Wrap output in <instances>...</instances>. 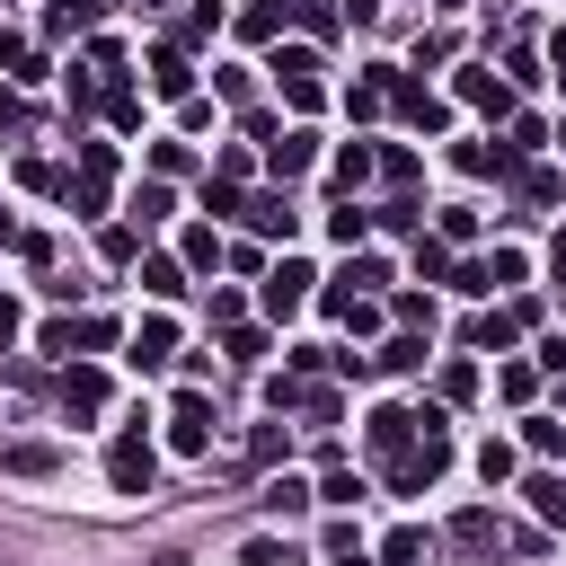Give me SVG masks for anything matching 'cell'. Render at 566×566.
Instances as JSON below:
<instances>
[{
	"label": "cell",
	"instance_id": "1",
	"mask_svg": "<svg viewBox=\"0 0 566 566\" xmlns=\"http://www.w3.org/2000/svg\"><path fill=\"white\" fill-rule=\"evenodd\" d=\"M442 469H451V424H442V407H424V433H416L407 460H389V486H398V495H424Z\"/></svg>",
	"mask_w": 566,
	"mask_h": 566
},
{
	"label": "cell",
	"instance_id": "2",
	"mask_svg": "<svg viewBox=\"0 0 566 566\" xmlns=\"http://www.w3.org/2000/svg\"><path fill=\"white\" fill-rule=\"evenodd\" d=\"M71 212H106L115 203V142H80V168L62 177Z\"/></svg>",
	"mask_w": 566,
	"mask_h": 566
},
{
	"label": "cell",
	"instance_id": "3",
	"mask_svg": "<svg viewBox=\"0 0 566 566\" xmlns=\"http://www.w3.org/2000/svg\"><path fill=\"white\" fill-rule=\"evenodd\" d=\"M150 478H159V451L142 442V424L115 433V442H106V486H115V495H150Z\"/></svg>",
	"mask_w": 566,
	"mask_h": 566
},
{
	"label": "cell",
	"instance_id": "4",
	"mask_svg": "<svg viewBox=\"0 0 566 566\" xmlns=\"http://www.w3.org/2000/svg\"><path fill=\"white\" fill-rule=\"evenodd\" d=\"M389 106H398V124H416V133H451V106H442L416 71H389Z\"/></svg>",
	"mask_w": 566,
	"mask_h": 566
},
{
	"label": "cell",
	"instance_id": "5",
	"mask_svg": "<svg viewBox=\"0 0 566 566\" xmlns=\"http://www.w3.org/2000/svg\"><path fill=\"white\" fill-rule=\"evenodd\" d=\"M274 80H283V106H292V115H318V97H327V88H318V53H310V44L274 53Z\"/></svg>",
	"mask_w": 566,
	"mask_h": 566
},
{
	"label": "cell",
	"instance_id": "6",
	"mask_svg": "<svg viewBox=\"0 0 566 566\" xmlns=\"http://www.w3.org/2000/svg\"><path fill=\"white\" fill-rule=\"evenodd\" d=\"M451 88H460V97H469L478 115H495V124H513V80H495L486 62H460V71H451Z\"/></svg>",
	"mask_w": 566,
	"mask_h": 566
},
{
	"label": "cell",
	"instance_id": "7",
	"mask_svg": "<svg viewBox=\"0 0 566 566\" xmlns=\"http://www.w3.org/2000/svg\"><path fill=\"white\" fill-rule=\"evenodd\" d=\"M310 283H318V274H310L301 256H283V265H265V283H256V301H265V318H292V310L310 301Z\"/></svg>",
	"mask_w": 566,
	"mask_h": 566
},
{
	"label": "cell",
	"instance_id": "8",
	"mask_svg": "<svg viewBox=\"0 0 566 566\" xmlns=\"http://www.w3.org/2000/svg\"><path fill=\"white\" fill-rule=\"evenodd\" d=\"M168 442L195 460V451H212V398L203 389H177V407H168Z\"/></svg>",
	"mask_w": 566,
	"mask_h": 566
},
{
	"label": "cell",
	"instance_id": "9",
	"mask_svg": "<svg viewBox=\"0 0 566 566\" xmlns=\"http://www.w3.org/2000/svg\"><path fill=\"white\" fill-rule=\"evenodd\" d=\"M150 97H195V53L186 44H150Z\"/></svg>",
	"mask_w": 566,
	"mask_h": 566
},
{
	"label": "cell",
	"instance_id": "10",
	"mask_svg": "<svg viewBox=\"0 0 566 566\" xmlns=\"http://www.w3.org/2000/svg\"><path fill=\"white\" fill-rule=\"evenodd\" d=\"M416 433H424V407H380V416H371V451H380V460H407Z\"/></svg>",
	"mask_w": 566,
	"mask_h": 566
},
{
	"label": "cell",
	"instance_id": "11",
	"mask_svg": "<svg viewBox=\"0 0 566 566\" xmlns=\"http://www.w3.org/2000/svg\"><path fill=\"white\" fill-rule=\"evenodd\" d=\"M265 168H274V177H310V168H318V133H310V124L274 133V142H265Z\"/></svg>",
	"mask_w": 566,
	"mask_h": 566
},
{
	"label": "cell",
	"instance_id": "12",
	"mask_svg": "<svg viewBox=\"0 0 566 566\" xmlns=\"http://www.w3.org/2000/svg\"><path fill=\"white\" fill-rule=\"evenodd\" d=\"M531 318H539L531 301H522V310H478V318H469V345H478V354H504V345H513Z\"/></svg>",
	"mask_w": 566,
	"mask_h": 566
},
{
	"label": "cell",
	"instance_id": "13",
	"mask_svg": "<svg viewBox=\"0 0 566 566\" xmlns=\"http://www.w3.org/2000/svg\"><path fill=\"white\" fill-rule=\"evenodd\" d=\"M53 389H62V416H97V407H106V371H97V363H62Z\"/></svg>",
	"mask_w": 566,
	"mask_h": 566
},
{
	"label": "cell",
	"instance_id": "14",
	"mask_svg": "<svg viewBox=\"0 0 566 566\" xmlns=\"http://www.w3.org/2000/svg\"><path fill=\"white\" fill-rule=\"evenodd\" d=\"M239 221H248L256 239H283V248H292V230H301V212H292L283 195H248V203H239Z\"/></svg>",
	"mask_w": 566,
	"mask_h": 566
},
{
	"label": "cell",
	"instance_id": "15",
	"mask_svg": "<svg viewBox=\"0 0 566 566\" xmlns=\"http://www.w3.org/2000/svg\"><path fill=\"white\" fill-rule=\"evenodd\" d=\"M106 18V0H44V44H62V35H88Z\"/></svg>",
	"mask_w": 566,
	"mask_h": 566
},
{
	"label": "cell",
	"instance_id": "16",
	"mask_svg": "<svg viewBox=\"0 0 566 566\" xmlns=\"http://www.w3.org/2000/svg\"><path fill=\"white\" fill-rule=\"evenodd\" d=\"M451 168H460V177H513L504 142H451Z\"/></svg>",
	"mask_w": 566,
	"mask_h": 566
},
{
	"label": "cell",
	"instance_id": "17",
	"mask_svg": "<svg viewBox=\"0 0 566 566\" xmlns=\"http://www.w3.org/2000/svg\"><path fill=\"white\" fill-rule=\"evenodd\" d=\"M168 354H177V327H168V318H159V310H150V318H142V327H133V363H142V371H159V363H168Z\"/></svg>",
	"mask_w": 566,
	"mask_h": 566
},
{
	"label": "cell",
	"instance_id": "18",
	"mask_svg": "<svg viewBox=\"0 0 566 566\" xmlns=\"http://www.w3.org/2000/svg\"><path fill=\"white\" fill-rule=\"evenodd\" d=\"M0 80H9V88H27V80H44V53H35L27 35H9V27H0Z\"/></svg>",
	"mask_w": 566,
	"mask_h": 566
},
{
	"label": "cell",
	"instance_id": "19",
	"mask_svg": "<svg viewBox=\"0 0 566 566\" xmlns=\"http://www.w3.org/2000/svg\"><path fill=\"white\" fill-rule=\"evenodd\" d=\"M371 168H380V150H371V142H345V150L327 159V177H336L345 195H363V177H371Z\"/></svg>",
	"mask_w": 566,
	"mask_h": 566
},
{
	"label": "cell",
	"instance_id": "20",
	"mask_svg": "<svg viewBox=\"0 0 566 566\" xmlns=\"http://www.w3.org/2000/svg\"><path fill=\"white\" fill-rule=\"evenodd\" d=\"M0 469H9V478H53V469H62V451H53V442H9V451H0Z\"/></svg>",
	"mask_w": 566,
	"mask_h": 566
},
{
	"label": "cell",
	"instance_id": "21",
	"mask_svg": "<svg viewBox=\"0 0 566 566\" xmlns=\"http://www.w3.org/2000/svg\"><path fill=\"white\" fill-rule=\"evenodd\" d=\"M424 557H433V531H416V522H398L380 539V566H424Z\"/></svg>",
	"mask_w": 566,
	"mask_h": 566
},
{
	"label": "cell",
	"instance_id": "22",
	"mask_svg": "<svg viewBox=\"0 0 566 566\" xmlns=\"http://www.w3.org/2000/svg\"><path fill=\"white\" fill-rule=\"evenodd\" d=\"M212 27H221V0H195V9L177 18V35H168V44H186V53H195V44H212Z\"/></svg>",
	"mask_w": 566,
	"mask_h": 566
},
{
	"label": "cell",
	"instance_id": "23",
	"mask_svg": "<svg viewBox=\"0 0 566 566\" xmlns=\"http://www.w3.org/2000/svg\"><path fill=\"white\" fill-rule=\"evenodd\" d=\"M345 106H354V124H363V115H380V106H389V62H380V71H363V80L345 88Z\"/></svg>",
	"mask_w": 566,
	"mask_h": 566
},
{
	"label": "cell",
	"instance_id": "24",
	"mask_svg": "<svg viewBox=\"0 0 566 566\" xmlns=\"http://www.w3.org/2000/svg\"><path fill=\"white\" fill-rule=\"evenodd\" d=\"M168 212H177V195H168V177H142V186H133V221L150 230V221H168Z\"/></svg>",
	"mask_w": 566,
	"mask_h": 566
},
{
	"label": "cell",
	"instance_id": "25",
	"mask_svg": "<svg viewBox=\"0 0 566 566\" xmlns=\"http://www.w3.org/2000/svg\"><path fill=\"white\" fill-rule=\"evenodd\" d=\"M221 256H230V248H221V230H212V221H195V230H186V248H177V265H203V274H212Z\"/></svg>",
	"mask_w": 566,
	"mask_h": 566
},
{
	"label": "cell",
	"instance_id": "26",
	"mask_svg": "<svg viewBox=\"0 0 566 566\" xmlns=\"http://www.w3.org/2000/svg\"><path fill=\"white\" fill-rule=\"evenodd\" d=\"M142 292H150V301H177V292H186V265H177V256H142Z\"/></svg>",
	"mask_w": 566,
	"mask_h": 566
},
{
	"label": "cell",
	"instance_id": "27",
	"mask_svg": "<svg viewBox=\"0 0 566 566\" xmlns=\"http://www.w3.org/2000/svg\"><path fill=\"white\" fill-rule=\"evenodd\" d=\"M371 371H424V336L407 327V336H389L380 354H371Z\"/></svg>",
	"mask_w": 566,
	"mask_h": 566
},
{
	"label": "cell",
	"instance_id": "28",
	"mask_svg": "<svg viewBox=\"0 0 566 566\" xmlns=\"http://www.w3.org/2000/svg\"><path fill=\"white\" fill-rule=\"evenodd\" d=\"M363 230H371V212H363V203H336V212H327V239H336L345 256L363 248Z\"/></svg>",
	"mask_w": 566,
	"mask_h": 566
},
{
	"label": "cell",
	"instance_id": "29",
	"mask_svg": "<svg viewBox=\"0 0 566 566\" xmlns=\"http://www.w3.org/2000/svg\"><path fill=\"white\" fill-rule=\"evenodd\" d=\"M336 283H345V292H380V283H389V265H380V256H371V248H354V256H345V274H336Z\"/></svg>",
	"mask_w": 566,
	"mask_h": 566
},
{
	"label": "cell",
	"instance_id": "30",
	"mask_svg": "<svg viewBox=\"0 0 566 566\" xmlns=\"http://www.w3.org/2000/svg\"><path fill=\"white\" fill-rule=\"evenodd\" d=\"M283 18H292L283 0H248V9H239V35H248V44H265V35L283 27Z\"/></svg>",
	"mask_w": 566,
	"mask_h": 566
},
{
	"label": "cell",
	"instance_id": "31",
	"mask_svg": "<svg viewBox=\"0 0 566 566\" xmlns=\"http://www.w3.org/2000/svg\"><path fill=\"white\" fill-rule=\"evenodd\" d=\"M522 495H531V513H539V522H566V478H548V469H539Z\"/></svg>",
	"mask_w": 566,
	"mask_h": 566
},
{
	"label": "cell",
	"instance_id": "32",
	"mask_svg": "<svg viewBox=\"0 0 566 566\" xmlns=\"http://www.w3.org/2000/svg\"><path fill=\"white\" fill-rule=\"evenodd\" d=\"M97 256H106V265H133V256H142V230H133V221L97 230Z\"/></svg>",
	"mask_w": 566,
	"mask_h": 566
},
{
	"label": "cell",
	"instance_id": "33",
	"mask_svg": "<svg viewBox=\"0 0 566 566\" xmlns=\"http://www.w3.org/2000/svg\"><path fill=\"white\" fill-rule=\"evenodd\" d=\"M416 283H451V248L416 230Z\"/></svg>",
	"mask_w": 566,
	"mask_h": 566
},
{
	"label": "cell",
	"instance_id": "34",
	"mask_svg": "<svg viewBox=\"0 0 566 566\" xmlns=\"http://www.w3.org/2000/svg\"><path fill=\"white\" fill-rule=\"evenodd\" d=\"M354 495H363V478H354L345 460H327V478H318V504H336V513H345Z\"/></svg>",
	"mask_w": 566,
	"mask_h": 566
},
{
	"label": "cell",
	"instance_id": "35",
	"mask_svg": "<svg viewBox=\"0 0 566 566\" xmlns=\"http://www.w3.org/2000/svg\"><path fill=\"white\" fill-rule=\"evenodd\" d=\"M265 504L292 522V513H310V504H318V486H301V478H274V486H265Z\"/></svg>",
	"mask_w": 566,
	"mask_h": 566
},
{
	"label": "cell",
	"instance_id": "36",
	"mask_svg": "<svg viewBox=\"0 0 566 566\" xmlns=\"http://www.w3.org/2000/svg\"><path fill=\"white\" fill-rule=\"evenodd\" d=\"M522 433H531V451H539V460H566V416H531Z\"/></svg>",
	"mask_w": 566,
	"mask_h": 566
},
{
	"label": "cell",
	"instance_id": "37",
	"mask_svg": "<svg viewBox=\"0 0 566 566\" xmlns=\"http://www.w3.org/2000/svg\"><path fill=\"white\" fill-rule=\"evenodd\" d=\"M106 115H115V124H142V88H133V80H124V71H115V80H106Z\"/></svg>",
	"mask_w": 566,
	"mask_h": 566
},
{
	"label": "cell",
	"instance_id": "38",
	"mask_svg": "<svg viewBox=\"0 0 566 566\" xmlns=\"http://www.w3.org/2000/svg\"><path fill=\"white\" fill-rule=\"evenodd\" d=\"M557 195H566V186H557V168H522V203H531V212H548Z\"/></svg>",
	"mask_w": 566,
	"mask_h": 566
},
{
	"label": "cell",
	"instance_id": "39",
	"mask_svg": "<svg viewBox=\"0 0 566 566\" xmlns=\"http://www.w3.org/2000/svg\"><path fill=\"white\" fill-rule=\"evenodd\" d=\"M371 221H380V230H424V203H416V195H389Z\"/></svg>",
	"mask_w": 566,
	"mask_h": 566
},
{
	"label": "cell",
	"instance_id": "40",
	"mask_svg": "<svg viewBox=\"0 0 566 566\" xmlns=\"http://www.w3.org/2000/svg\"><path fill=\"white\" fill-rule=\"evenodd\" d=\"M239 460H248V469H274V460H283V424H256V433H248V451H239Z\"/></svg>",
	"mask_w": 566,
	"mask_h": 566
},
{
	"label": "cell",
	"instance_id": "41",
	"mask_svg": "<svg viewBox=\"0 0 566 566\" xmlns=\"http://www.w3.org/2000/svg\"><path fill=\"white\" fill-rule=\"evenodd\" d=\"M451 539H460V548H495L504 531H495V513H460V522H451Z\"/></svg>",
	"mask_w": 566,
	"mask_h": 566
},
{
	"label": "cell",
	"instance_id": "42",
	"mask_svg": "<svg viewBox=\"0 0 566 566\" xmlns=\"http://www.w3.org/2000/svg\"><path fill=\"white\" fill-rule=\"evenodd\" d=\"M186 168H195L186 142H150V177H186Z\"/></svg>",
	"mask_w": 566,
	"mask_h": 566
},
{
	"label": "cell",
	"instance_id": "43",
	"mask_svg": "<svg viewBox=\"0 0 566 566\" xmlns=\"http://www.w3.org/2000/svg\"><path fill=\"white\" fill-rule=\"evenodd\" d=\"M380 177L407 195V186H416V150H407V142H389V150H380Z\"/></svg>",
	"mask_w": 566,
	"mask_h": 566
},
{
	"label": "cell",
	"instance_id": "44",
	"mask_svg": "<svg viewBox=\"0 0 566 566\" xmlns=\"http://www.w3.org/2000/svg\"><path fill=\"white\" fill-rule=\"evenodd\" d=\"M221 354H230V363H256V354H265V327H221Z\"/></svg>",
	"mask_w": 566,
	"mask_h": 566
},
{
	"label": "cell",
	"instance_id": "45",
	"mask_svg": "<svg viewBox=\"0 0 566 566\" xmlns=\"http://www.w3.org/2000/svg\"><path fill=\"white\" fill-rule=\"evenodd\" d=\"M327 557H336V566H363V531H354V522H327Z\"/></svg>",
	"mask_w": 566,
	"mask_h": 566
},
{
	"label": "cell",
	"instance_id": "46",
	"mask_svg": "<svg viewBox=\"0 0 566 566\" xmlns=\"http://www.w3.org/2000/svg\"><path fill=\"white\" fill-rule=\"evenodd\" d=\"M27 124H35V115H27V97H18V88H9V80H0V142H18V133H27Z\"/></svg>",
	"mask_w": 566,
	"mask_h": 566
},
{
	"label": "cell",
	"instance_id": "47",
	"mask_svg": "<svg viewBox=\"0 0 566 566\" xmlns=\"http://www.w3.org/2000/svg\"><path fill=\"white\" fill-rule=\"evenodd\" d=\"M495 389H504V398H513V407H522V398H531V389H539V371H531V363H504V371H495Z\"/></svg>",
	"mask_w": 566,
	"mask_h": 566
},
{
	"label": "cell",
	"instance_id": "48",
	"mask_svg": "<svg viewBox=\"0 0 566 566\" xmlns=\"http://www.w3.org/2000/svg\"><path fill=\"white\" fill-rule=\"evenodd\" d=\"M478 478L504 486V478H513V442H486V451H478Z\"/></svg>",
	"mask_w": 566,
	"mask_h": 566
},
{
	"label": "cell",
	"instance_id": "49",
	"mask_svg": "<svg viewBox=\"0 0 566 566\" xmlns=\"http://www.w3.org/2000/svg\"><path fill=\"white\" fill-rule=\"evenodd\" d=\"M212 177H221V186H248V142H230V150L212 159Z\"/></svg>",
	"mask_w": 566,
	"mask_h": 566
},
{
	"label": "cell",
	"instance_id": "50",
	"mask_svg": "<svg viewBox=\"0 0 566 566\" xmlns=\"http://www.w3.org/2000/svg\"><path fill=\"white\" fill-rule=\"evenodd\" d=\"M433 239H442V248H469V239H478V212H442V230H433Z\"/></svg>",
	"mask_w": 566,
	"mask_h": 566
},
{
	"label": "cell",
	"instance_id": "51",
	"mask_svg": "<svg viewBox=\"0 0 566 566\" xmlns=\"http://www.w3.org/2000/svg\"><path fill=\"white\" fill-rule=\"evenodd\" d=\"M451 292H495V274H486V256H469V265H451Z\"/></svg>",
	"mask_w": 566,
	"mask_h": 566
},
{
	"label": "cell",
	"instance_id": "52",
	"mask_svg": "<svg viewBox=\"0 0 566 566\" xmlns=\"http://www.w3.org/2000/svg\"><path fill=\"white\" fill-rule=\"evenodd\" d=\"M398 318H407L416 336H433V301H424V292H398Z\"/></svg>",
	"mask_w": 566,
	"mask_h": 566
},
{
	"label": "cell",
	"instance_id": "53",
	"mask_svg": "<svg viewBox=\"0 0 566 566\" xmlns=\"http://www.w3.org/2000/svg\"><path fill=\"white\" fill-rule=\"evenodd\" d=\"M239 203H248L239 186H221V177H203V212H239Z\"/></svg>",
	"mask_w": 566,
	"mask_h": 566
},
{
	"label": "cell",
	"instance_id": "54",
	"mask_svg": "<svg viewBox=\"0 0 566 566\" xmlns=\"http://www.w3.org/2000/svg\"><path fill=\"white\" fill-rule=\"evenodd\" d=\"M469 389H478V371H469V363H442V398H451V407H460V398H469Z\"/></svg>",
	"mask_w": 566,
	"mask_h": 566
},
{
	"label": "cell",
	"instance_id": "55",
	"mask_svg": "<svg viewBox=\"0 0 566 566\" xmlns=\"http://www.w3.org/2000/svg\"><path fill=\"white\" fill-rule=\"evenodd\" d=\"M18 327H27V318H18V301H9V292H0V354H9V345H18Z\"/></svg>",
	"mask_w": 566,
	"mask_h": 566
},
{
	"label": "cell",
	"instance_id": "56",
	"mask_svg": "<svg viewBox=\"0 0 566 566\" xmlns=\"http://www.w3.org/2000/svg\"><path fill=\"white\" fill-rule=\"evenodd\" d=\"M548 274H557V283H566V230H557V248H548Z\"/></svg>",
	"mask_w": 566,
	"mask_h": 566
},
{
	"label": "cell",
	"instance_id": "57",
	"mask_svg": "<svg viewBox=\"0 0 566 566\" xmlns=\"http://www.w3.org/2000/svg\"><path fill=\"white\" fill-rule=\"evenodd\" d=\"M18 239H27V230H18V221H9V212H0V248H18Z\"/></svg>",
	"mask_w": 566,
	"mask_h": 566
},
{
	"label": "cell",
	"instance_id": "58",
	"mask_svg": "<svg viewBox=\"0 0 566 566\" xmlns=\"http://www.w3.org/2000/svg\"><path fill=\"white\" fill-rule=\"evenodd\" d=\"M548 53H557V71H566V27H557V35H548Z\"/></svg>",
	"mask_w": 566,
	"mask_h": 566
},
{
	"label": "cell",
	"instance_id": "59",
	"mask_svg": "<svg viewBox=\"0 0 566 566\" xmlns=\"http://www.w3.org/2000/svg\"><path fill=\"white\" fill-rule=\"evenodd\" d=\"M142 9H168V0H142Z\"/></svg>",
	"mask_w": 566,
	"mask_h": 566
},
{
	"label": "cell",
	"instance_id": "60",
	"mask_svg": "<svg viewBox=\"0 0 566 566\" xmlns=\"http://www.w3.org/2000/svg\"><path fill=\"white\" fill-rule=\"evenodd\" d=\"M283 9H301V0H283Z\"/></svg>",
	"mask_w": 566,
	"mask_h": 566
},
{
	"label": "cell",
	"instance_id": "61",
	"mask_svg": "<svg viewBox=\"0 0 566 566\" xmlns=\"http://www.w3.org/2000/svg\"><path fill=\"white\" fill-rule=\"evenodd\" d=\"M557 88H566V71H557Z\"/></svg>",
	"mask_w": 566,
	"mask_h": 566
},
{
	"label": "cell",
	"instance_id": "62",
	"mask_svg": "<svg viewBox=\"0 0 566 566\" xmlns=\"http://www.w3.org/2000/svg\"><path fill=\"white\" fill-rule=\"evenodd\" d=\"M557 142H566V124H557Z\"/></svg>",
	"mask_w": 566,
	"mask_h": 566
}]
</instances>
